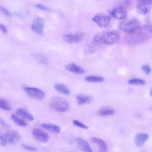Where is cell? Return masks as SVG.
Segmentation results:
<instances>
[{
    "mask_svg": "<svg viewBox=\"0 0 152 152\" xmlns=\"http://www.w3.org/2000/svg\"><path fill=\"white\" fill-rule=\"evenodd\" d=\"M149 135L147 133L137 134L134 138V142L138 147H141L144 145L145 142L148 140Z\"/></svg>",
    "mask_w": 152,
    "mask_h": 152,
    "instance_id": "4fadbf2b",
    "label": "cell"
},
{
    "mask_svg": "<svg viewBox=\"0 0 152 152\" xmlns=\"http://www.w3.org/2000/svg\"><path fill=\"white\" fill-rule=\"evenodd\" d=\"M91 141L98 147L100 151H107V145L104 142V141H103L102 140H101L97 137H92L91 139Z\"/></svg>",
    "mask_w": 152,
    "mask_h": 152,
    "instance_id": "e0dca14e",
    "label": "cell"
},
{
    "mask_svg": "<svg viewBox=\"0 0 152 152\" xmlns=\"http://www.w3.org/2000/svg\"><path fill=\"white\" fill-rule=\"evenodd\" d=\"M1 132H0V136H1Z\"/></svg>",
    "mask_w": 152,
    "mask_h": 152,
    "instance_id": "d590c367",
    "label": "cell"
},
{
    "mask_svg": "<svg viewBox=\"0 0 152 152\" xmlns=\"http://www.w3.org/2000/svg\"><path fill=\"white\" fill-rule=\"evenodd\" d=\"M120 34L115 30L106 31L98 33L94 35L93 40L96 43L106 45H113L116 44L120 40Z\"/></svg>",
    "mask_w": 152,
    "mask_h": 152,
    "instance_id": "7a4b0ae2",
    "label": "cell"
},
{
    "mask_svg": "<svg viewBox=\"0 0 152 152\" xmlns=\"http://www.w3.org/2000/svg\"><path fill=\"white\" fill-rule=\"evenodd\" d=\"M72 123L74 125L78 126V127H80L81 128H83V129H88V126L87 125H86L85 124H84L83 123L77 121V120H73L72 121Z\"/></svg>",
    "mask_w": 152,
    "mask_h": 152,
    "instance_id": "4316f807",
    "label": "cell"
},
{
    "mask_svg": "<svg viewBox=\"0 0 152 152\" xmlns=\"http://www.w3.org/2000/svg\"><path fill=\"white\" fill-rule=\"evenodd\" d=\"M152 38V26L144 25L139 26L135 31L128 33L125 40L129 45H136L144 43Z\"/></svg>",
    "mask_w": 152,
    "mask_h": 152,
    "instance_id": "6da1fadb",
    "label": "cell"
},
{
    "mask_svg": "<svg viewBox=\"0 0 152 152\" xmlns=\"http://www.w3.org/2000/svg\"><path fill=\"white\" fill-rule=\"evenodd\" d=\"M151 110H152V108H151Z\"/></svg>",
    "mask_w": 152,
    "mask_h": 152,
    "instance_id": "8d00e7d4",
    "label": "cell"
},
{
    "mask_svg": "<svg viewBox=\"0 0 152 152\" xmlns=\"http://www.w3.org/2000/svg\"><path fill=\"white\" fill-rule=\"evenodd\" d=\"M128 83L129 84L136 85V86H144L146 84V83L144 80L140 79V78H137L130 79L129 80H128Z\"/></svg>",
    "mask_w": 152,
    "mask_h": 152,
    "instance_id": "d4e9b609",
    "label": "cell"
},
{
    "mask_svg": "<svg viewBox=\"0 0 152 152\" xmlns=\"http://www.w3.org/2000/svg\"><path fill=\"white\" fill-rule=\"evenodd\" d=\"M11 118L12 119V121L18 126H26L27 125V124L23 119L19 118L18 117H17L16 115H15L14 114H12L11 115Z\"/></svg>",
    "mask_w": 152,
    "mask_h": 152,
    "instance_id": "cb8c5ba5",
    "label": "cell"
},
{
    "mask_svg": "<svg viewBox=\"0 0 152 152\" xmlns=\"http://www.w3.org/2000/svg\"><path fill=\"white\" fill-rule=\"evenodd\" d=\"M92 21L99 27L104 28L107 27L111 21V17L104 14H97L92 18Z\"/></svg>",
    "mask_w": 152,
    "mask_h": 152,
    "instance_id": "ba28073f",
    "label": "cell"
},
{
    "mask_svg": "<svg viewBox=\"0 0 152 152\" xmlns=\"http://www.w3.org/2000/svg\"><path fill=\"white\" fill-rule=\"evenodd\" d=\"M32 134L36 140L43 142H48L49 138V136L46 132L39 128L33 129L32 131Z\"/></svg>",
    "mask_w": 152,
    "mask_h": 152,
    "instance_id": "8fae6325",
    "label": "cell"
},
{
    "mask_svg": "<svg viewBox=\"0 0 152 152\" xmlns=\"http://www.w3.org/2000/svg\"><path fill=\"white\" fill-rule=\"evenodd\" d=\"M137 1H143V0H137ZM149 1H152V0H149Z\"/></svg>",
    "mask_w": 152,
    "mask_h": 152,
    "instance_id": "e575fe53",
    "label": "cell"
},
{
    "mask_svg": "<svg viewBox=\"0 0 152 152\" xmlns=\"http://www.w3.org/2000/svg\"><path fill=\"white\" fill-rule=\"evenodd\" d=\"M45 26L44 19L42 17L35 18L31 26V28L33 32L39 35L43 34V28Z\"/></svg>",
    "mask_w": 152,
    "mask_h": 152,
    "instance_id": "9c48e42d",
    "label": "cell"
},
{
    "mask_svg": "<svg viewBox=\"0 0 152 152\" xmlns=\"http://www.w3.org/2000/svg\"><path fill=\"white\" fill-rule=\"evenodd\" d=\"M15 113L17 116L21 118H23L24 119H27L31 121H34L33 116L30 112H28L27 110H26L23 108L17 109V110L15 111Z\"/></svg>",
    "mask_w": 152,
    "mask_h": 152,
    "instance_id": "2e32d148",
    "label": "cell"
},
{
    "mask_svg": "<svg viewBox=\"0 0 152 152\" xmlns=\"http://www.w3.org/2000/svg\"><path fill=\"white\" fill-rule=\"evenodd\" d=\"M92 99V97L84 94H78L76 97L77 102L79 105H83L87 103H89L91 102Z\"/></svg>",
    "mask_w": 152,
    "mask_h": 152,
    "instance_id": "ac0fdd59",
    "label": "cell"
},
{
    "mask_svg": "<svg viewBox=\"0 0 152 152\" xmlns=\"http://www.w3.org/2000/svg\"><path fill=\"white\" fill-rule=\"evenodd\" d=\"M0 30L2 31L5 34L7 33V32H8L7 27L4 24H0Z\"/></svg>",
    "mask_w": 152,
    "mask_h": 152,
    "instance_id": "1f68e13d",
    "label": "cell"
},
{
    "mask_svg": "<svg viewBox=\"0 0 152 152\" xmlns=\"http://www.w3.org/2000/svg\"><path fill=\"white\" fill-rule=\"evenodd\" d=\"M21 145H22L23 148H24V149L28 150V151H36L37 150V149L35 147H32V146H30V145H26V144H22Z\"/></svg>",
    "mask_w": 152,
    "mask_h": 152,
    "instance_id": "f546056e",
    "label": "cell"
},
{
    "mask_svg": "<svg viewBox=\"0 0 152 152\" xmlns=\"http://www.w3.org/2000/svg\"><path fill=\"white\" fill-rule=\"evenodd\" d=\"M140 26V23L137 20L134 19L129 21L121 22L119 24V28L122 31L126 34L131 33L135 31Z\"/></svg>",
    "mask_w": 152,
    "mask_h": 152,
    "instance_id": "5b68a950",
    "label": "cell"
},
{
    "mask_svg": "<svg viewBox=\"0 0 152 152\" xmlns=\"http://www.w3.org/2000/svg\"><path fill=\"white\" fill-rule=\"evenodd\" d=\"M115 113V110L109 107H107V106H104V107H102L101 108H100L98 110V114L100 116H109V115H112Z\"/></svg>",
    "mask_w": 152,
    "mask_h": 152,
    "instance_id": "44dd1931",
    "label": "cell"
},
{
    "mask_svg": "<svg viewBox=\"0 0 152 152\" xmlns=\"http://www.w3.org/2000/svg\"><path fill=\"white\" fill-rule=\"evenodd\" d=\"M20 135L15 131H10L0 136V145L5 146L8 144H14L20 140Z\"/></svg>",
    "mask_w": 152,
    "mask_h": 152,
    "instance_id": "277c9868",
    "label": "cell"
},
{
    "mask_svg": "<svg viewBox=\"0 0 152 152\" xmlns=\"http://www.w3.org/2000/svg\"><path fill=\"white\" fill-rule=\"evenodd\" d=\"M141 69L144 72V73L147 75H148L151 72V68L150 66V65H147V64L143 65L141 66Z\"/></svg>",
    "mask_w": 152,
    "mask_h": 152,
    "instance_id": "83f0119b",
    "label": "cell"
},
{
    "mask_svg": "<svg viewBox=\"0 0 152 152\" xmlns=\"http://www.w3.org/2000/svg\"><path fill=\"white\" fill-rule=\"evenodd\" d=\"M0 11L7 16H11V14L10 13V12L8 10H7L6 8H5L4 7H0Z\"/></svg>",
    "mask_w": 152,
    "mask_h": 152,
    "instance_id": "4dcf8cb0",
    "label": "cell"
},
{
    "mask_svg": "<svg viewBox=\"0 0 152 152\" xmlns=\"http://www.w3.org/2000/svg\"><path fill=\"white\" fill-rule=\"evenodd\" d=\"M149 93H150V96H152V87L150 88V92H149Z\"/></svg>",
    "mask_w": 152,
    "mask_h": 152,
    "instance_id": "836d02e7",
    "label": "cell"
},
{
    "mask_svg": "<svg viewBox=\"0 0 152 152\" xmlns=\"http://www.w3.org/2000/svg\"><path fill=\"white\" fill-rule=\"evenodd\" d=\"M0 109L5 110H10L11 109V106L5 100L0 99Z\"/></svg>",
    "mask_w": 152,
    "mask_h": 152,
    "instance_id": "484cf974",
    "label": "cell"
},
{
    "mask_svg": "<svg viewBox=\"0 0 152 152\" xmlns=\"http://www.w3.org/2000/svg\"><path fill=\"white\" fill-rule=\"evenodd\" d=\"M110 14L112 17L117 18V19H124L126 18L127 15V12L126 11L125 8V7L122 6H119L115 7L113 8Z\"/></svg>",
    "mask_w": 152,
    "mask_h": 152,
    "instance_id": "7c38bea8",
    "label": "cell"
},
{
    "mask_svg": "<svg viewBox=\"0 0 152 152\" xmlns=\"http://www.w3.org/2000/svg\"><path fill=\"white\" fill-rule=\"evenodd\" d=\"M49 104L52 110L61 113L66 112L69 109V104L68 101L59 96L52 97L49 100Z\"/></svg>",
    "mask_w": 152,
    "mask_h": 152,
    "instance_id": "3957f363",
    "label": "cell"
},
{
    "mask_svg": "<svg viewBox=\"0 0 152 152\" xmlns=\"http://www.w3.org/2000/svg\"><path fill=\"white\" fill-rule=\"evenodd\" d=\"M152 8V1L143 0L138 1L136 5L137 11L141 15H146Z\"/></svg>",
    "mask_w": 152,
    "mask_h": 152,
    "instance_id": "52a82bcc",
    "label": "cell"
},
{
    "mask_svg": "<svg viewBox=\"0 0 152 152\" xmlns=\"http://www.w3.org/2000/svg\"><path fill=\"white\" fill-rule=\"evenodd\" d=\"M65 68L67 71L76 74H83L84 72V69L81 66L74 63L67 64Z\"/></svg>",
    "mask_w": 152,
    "mask_h": 152,
    "instance_id": "9a60e30c",
    "label": "cell"
},
{
    "mask_svg": "<svg viewBox=\"0 0 152 152\" xmlns=\"http://www.w3.org/2000/svg\"><path fill=\"white\" fill-rule=\"evenodd\" d=\"M42 127L45 128V129L51 131L56 134H59L61 132V128L56 125L52 124H47V123H43L41 125Z\"/></svg>",
    "mask_w": 152,
    "mask_h": 152,
    "instance_id": "d6986e66",
    "label": "cell"
},
{
    "mask_svg": "<svg viewBox=\"0 0 152 152\" xmlns=\"http://www.w3.org/2000/svg\"><path fill=\"white\" fill-rule=\"evenodd\" d=\"M55 89L59 93H61L65 95H68L70 94V91L69 88L64 84L58 83L54 85Z\"/></svg>",
    "mask_w": 152,
    "mask_h": 152,
    "instance_id": "ffe728a7",
    "label": "cell"
},
{
    "mask_svg": "<svg viewBox=\"0 0 152 152\" xmlns=\"http://www.w3.org/2000/svg\"><path fill=\"white\" fill-rule=\"evenodd\" d=\"M0 124H1V125H2L4 127H9V125L1 118H0Z\"/></svg>",
    "mask_w": 152,
    "mask_h": 152,
    "instance_id": "d6a6232c",
    "label": "cell"
},
{
    "mask_svg": "<svg viewBox=\"0 0 152 152\" xmlns=\"http://www.w3.org/2000/svg\"><path fill=\"white\" fill-rule=\"evenodd\" d=\"M35 7L39 9V10H40L42 11H50V10L48 7H46V6L42 5V4H38L35 5Z\"/></svg>",
    "mask_w": 152,
    "mask_h": 152,
    "instance_id": "f1b7e54d",
    "label": "cell"
},
{
    "mask_svg": "<svg viewBox=\"0 0 152 152\" xmlns=\"http://www.w3.org/2000/svg\"><path fill=\"white\" fill-rule=\"evenodd\" d=\"M33 57L39 63L43 65H48L49 64V60L46 56L42 54H33Z\"/></svg>",
    "mask_w": 152,
    "mask_h": 152,
    "instance_id": "603a6c76",
    "label": "cell"
},
{
    "mask_svg": "<svg viewBox=\"0 0 152 152\" xmlns=\"http://www.w3.org/2000/svg\"><path fill=\"white\" fill-rule=\"evenodd\" d=\"M85 81L90 83H102L104 81V78L99 75H88L85 78Z\"/></svg>",
    "mask_w": 152,
    "mask_h": 152,
    "instance_id": "7402d4cb",
    "label": "cell"
},
{
    "mask_svg": "<svg viewBox=\"0 0 152 152\" xmlns=\"http://www.w3.org/2000/svg\"><path fill=\"white\" fill-rule=\"evenodd\" d=\"M84 38V34L82 32L70 33L64 35L63 39L69 43H77L80 42Z\"/></svg>",
    "mask_w": 152,
    "mask_h": 152,
    "instance_id": "30bf717a",
    "label": "cell"
},
{
    "mask_svg": "<svg viewBox=\"0 0 152 152\" xmlns=\"http://www.w3.org/2000/svg\"><path fill=\"white\" fill-rule=\"evenodd\" d=\"M23 89L30 97L35 99L42 100L45 96V92L38 88L24 86Z\"/></svg>",
    "mask_w": 152,
    "mask_h": 152,
    "instance_id": "8992f818",
    "label": "cell"
},
{
    "mask_svg": "<svg viewBox=\"0 0 152 152\" xmlns=\"http://www.w3.org/2000/svg\"><path fill=\"white\" fill-rule=\"evenodd\" d=\"M75 142L80 149L84 151L91 152L92 150L87 141L81 137H77L75 139Z\"/></svg>",
    "mask_w": 152,
    "mask_h": 152,
    "instance_id": "5bb4252c",
    "label": "cell"
}]
</instances>
